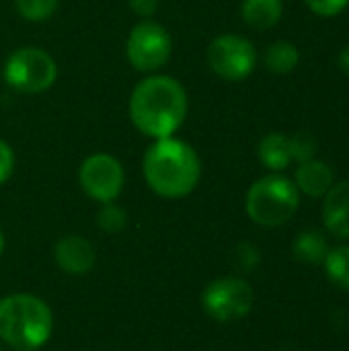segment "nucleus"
<instances>
[{"label":"nucleus","mask_w":349,"mask_h":351,"mask_svg":"<svg viewBox=\"0 0 349 351\" xmlns=\"http://www.w3.org/2000/svg\"><path fill=\"white\" fill-rule=\"evenodd\" d=\"M0 351H2V348H0Z\"/></svg>","instance_id":"bb28decb"},{"label":"nucleus","mask_w":349,"mask_h":351,"mask_svg":"<svg viewBox=\"0 0 349 351\" xmlns=\"http://www.w3.org/2000/svg\"><path fill=\"white\" fill-rule=\"evenodd\" d=\"M294 185L309 197H323L333 187V169L327 162L315 158L300 162Z\"/></svg>","instance_id":"f8f14e48"},{"label":"nucleus","mask_w":349,"mask_h":351,"mask_svg":"<svg viewBox=\"0 0 349 351\" xmlns=\"http://www.w3.org/2000/svg\"><path fill=\"white\" fill-rule=\"evenodd\" d=\"M14 171V152L8 146V142L0 140V185L10 179Z\"/></svg>","instance_id":"5701e85b"},{"label":"nucleus","mask_w":349,"mask_h":351,"mask_svg":"<svg viewBox=\"0 0 349 351\" xmlns=\"http://www.w3.org/2000/svg\"><path fill=\"white\" fill-rule=\"evenodd\" d=\"M53 259L64 274L86 276L97 263V251L88 239L80 234H66L56 243Z\"/></svg>","instance_id":"9d476101"},{"label":"nucleus","mask_w":349,"mask_h":351,"mask_svg":"<svg viewBox=\"0 0 349 351\" xmlns=\"http://www.w3.org/2000/svg\"><path fill=\"white\" fill-rule=\"evenodd\" d=\"M187 115V93L173 76H148L130 97V119L148 138H171Z\"/></svg>","instance_id":"f257e3e1"},{"label":"nucleus","mask_w":349,"mask_h":351,"mask_svg":"<svg viewBox=\"0 0 349 351\" xmlns=\"http://www.w3.org/2000/svg\"><path fill=\"white\" fill-rule=\"evenodd\" d=\"M14 6L25 21L41 23L56 12L58 0H14Z\"/></svg>","instance_id":"6ab92c4d"},{"label":"nucleus","mask_w":349,"mask_h":351,"mask_svg":"<svg viewBox=\"0 0 349 351\" xmlns=\"http://www.w3.org/2000/svg\"><path fill=\"white\" fill-rule=\"evenodd\" d=\"M243 21L257 31H267L276 27L284 14L282 0H243L241 6Z\"/></svg>","instance_id":"ddd939ff"},{"label":"nucleus","mask_w":349,"mask_h":351,"mask_svg":"<svg viewBox=\"0 0 349 351\" xmlns=\"http://www.w3.org/2000/svg\"><path fill=\"white\" fill-rule=\"evenodd\" d=\"M255 45L241 35L224 33L212 39V43L208 45V66L214 74L228 82L245 80L255 70Z\"/></svg>","instance_id":"6e6552de"},{"label":"nucleus","mask_w":349,"mask_h":351,"mask_svg":"<svg viewBox=\"0 0 349 351\" xmlns=\"http://www.w3.org/2000/svg\"><path fill=\"white\" fill-rule=\"evenodd\" d=\"M128 224V214L121 206H117L115 202L109 204H101V210L97 214V226L107 232V234H117L125 228Z\"/></svg>","instance_id":"a211bd4d"},{"label":"nucleus","mask_w":349,"mask_h":351,"mask_svg":"<svg viewBox=\"0 0 349 351\" xmlns=\"http://www.w3.org/2000/svg\"><path fill=\"white\" fill-rule=\"evenodd\" d=\"M78 183L91 199L99 204H109L115 202L123 191L125 173L115 156L107 152H97L82 160L78 169Z\"/></svg>","instance_id":"1a4fd4ad"},{"label":"nucleus","mask_w":349,"mask_h":351,"mask_svg":"<svg viewBox=\"0 0 349 351\" xmlns=\"http://www.w3.org/2000/svg\"><path fill=\"white\" fill-rule=\"evenodd\" d=\"M58 78L56 60L41 47H19L4 64V80L14 90L37 95L53 86Z\"/></svg>","instance_id":"39448f33"},{"label":"nucleus","mask_w":349,"mask_h":351,"mask_svg":"<svg viewBox=\"0 0 349 351\" xmlns=\"http://www.w3.org/2000/svg\"><path fill=\"white\" fill-rule=\"evenodd\" d=\"M323 222L337 239H349V181L333 185L323 202Z\"/></svg>","instance_id":"9b49d317"},{"label":"nucleus","mask_w":349,"mask_h":351,"mask_svg":"<svg viewBox=\"0 0 349 351\" xmlns=\"http://www.w3.org/2000/svg\"><path fill=\"white\" fill-rule=\"evenodd\" d=\"M292 253L302 263L319 265L325 261L329 249H327L325 237L319 230H304L296 237V241L292 245Z\"/></svg>","instance_id":"2eb2a0df"},{"label":"nucleus","mask_w":349,"mask_h":351,"mask_svg":"<svg viewBox=\"0 0 349 351\" xmlns=\"http://www.w3.org/2000/svg\"><path fill=\"white\" fill-rule=\"evenodd\" d=\"M259 160L265 169L269 171H284L292 162V152H290V138L274 132L267 134L257 148Z\"/></svg>","instance_id":"4468645a"},{"label":"nucleus","mask_w":349,"mask_h":351,"mask_svg":"<svg viewBox=\"0 0 349 351\" xmlns=\"http://www.w3.org/2000/svg\"><path fill=\"white\" fill-rule=\"evenodd\" d=\"M146 185L165 199L187 197L200 183L202 160L183 140L160 138L146 150L142 160Z\"/></svg>","instance_id":"f03ea898"},{"label":"nucleus","mask_w":349,"mask_h":351,"mask_svg":"<svg viewBox=\"0 0 349 351\" xmlns=\"http://www.w3.org/2000/svg\"><path fill=\"white\" fill-rule=\"evenodd\" d=\"M53 333V313L33 294L0 298V341L14 351H37Z\"/></svg>","instance_id":"7ed1b4c3"},{"label":"nucleus","mask_w":349,"mask_h":351,"mask_svg":"<svg viewBox=\"0 0 349 351\" xmlns=\"http://www.w3.org/2000/svg\"><path fill=\"white\" fill-rule=\"evenodd\" d=\"M339 68L349 76V45H346L344 51L339 53Z\"/></svg>","instance_id":"393cba45"},{"label":"nucleus","mask_w":349,"mask_h":351,"mask_svg":"<svg viewBox=\"0 0 349 351\" xmlns=\"http://www.w3.org/2000/svg\"><path fill=\"white\" fill-rule=\"evenodd\" d=\"M290 152L292 160L296 162H306L313 160L317 154V140L311 132H298L290 138Z\"/></svg>","instance_id":"aec40b11"},{"label":"nucleus","mask_w":349,"mask_h":351,"mask_svg":"<svg viewBox=\"0 0 349 351\" xmlns=\"http://www.w3.org/2000/svg\"><path fill=\"white\" fill-rule=\"evenodd\" d=\"M304 2H306V6H309L315 14L327 16V19L339 14V12L349 4V0H304Z\"/></svg>","instance_id":"4be33fe9"},{"label":"nucleus","mask_w":349,"mask_h":351,"mask_svg":"<svg viewBox=\"0 0 349 351\" xmlns=\"http://www.w3.org/2000/svg\"><path fill=\"white\" fill-rule=\"evenodd\" d=\"M255 292L241 278H220L210 282L202 292V308L218 323H234L253 308Z\"/></svg>","instance_id":"0eeeda50"},{"label":"nucleus","mask_w":349,"mask_h":351,"mask_svg":"<svg viewBox=\"0 0 349 351\" xmlns=\"http://www.w3.org/2000/svg\"><path fill=\"white\" fill-rule=\"evenodd\" d=\"M2 251H4V232L0 230V255H2Z\"/></svg>","instance_id":"a878e982"},{"label":"nucleus","mask_w":349,"mask_h":351,"mask_svg":"<svg viewBox=\"0 0 349 351\" xmlns=\"http://www.w3.org/2000/svg\"><path fill=\"white\" fill-rule=\"evenodd\" d=\"M298 204L300 191L294 181L282 175H267L251 185L245 208L255 224L276 228L296 214Z\"/></svg>","instance_id":"20e7f679"},{"label":"nucleus","mask_w":349,"mask_h":351,"mask_svg":"<svg viewBox=\"0 0 349 351\" xmlns=\"http://www.w3.org/2000/svg\"><path fill=\"white\" fill-rule=\"evenodd\" d=\"M128 4L142 19L152 16L156 12V8H158V0H128Z\"/></svg>","instance_id":"b1692460"},{"label":"nucleus","mask_w":349,"mask_h":351,"mask_svg":"<svg viewBox=\"0 0 349 351\" xmlns=\"http://www.w3.org/2000/svg\"><path fill=\"white\" fill-rule=\"evenodd\" d=\"M300 62L298 47L292 41H274L265 49V66L274 74H290Z\"/></svg>","instance_id":"dca6fc26"},{"label":"nucleus","mask_w":349,"mask_h":351,"mask_svg":"<svg viewBox=\"0 0 349 351\" xmlns=\"http://www.w3.org/2000/svg\"><path fill=\"white\" fill-rule=\"evenodd\" d=\"M232 259H234V265L241 269V271H253L259 261H261V253L255 245L251 243H241L234 247V253H232Z\"/></svg>","instance_id":"412c9836"},{"label":"nucleus","mask_w":349,"mask_h":351,"mask_svg":"<svg viewBox=\"0 0 349 351\" xmlns=\"http://www.w3.org/2000/svg\"><path fill=\"white\" fill-rule=\"evenodd\" d=\"M171 53L173 39L160 23L144 19L132 27L125 41V56L134 70L154 72L171 60Z\"/></svg>","instance_id":"423d86ee"},{"label":"nucleus","mask_w":349,"mask_h":351,"mask_svg":"<svg viewBox=\"0 0 349 351\" xmlns=\"http://www.w3.org/2000/svg\"><path fill=\"white\" fill-rule=\"evenodd\" d=\"M323 263H325L329 280L337 288L349 292V247H337L329 251Z\"/></svg>","instance_id":"f3484780"}]
</instances>
